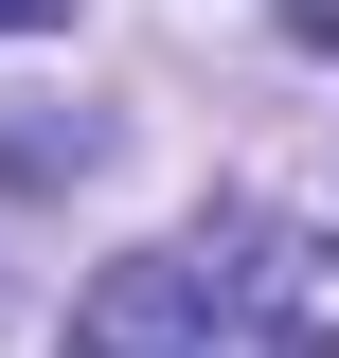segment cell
<instances>
[{
  "label": "cell",
  "mask_w": 339,
  "mask_h": 358,
  "mask_svg": "<svg viewBox=\"0 0 339 358\" xmlns=\"http://www.w3.org/2000/svg\"><path fill=\"white\" fill-rule=\"evenodd\" d=\"M72 358H339V251L286 215H197L72 305Z\"/></svg>",
  "instance_id": "6da1fadb"
},
{
  "label": "cell",
  "mask_w": 339,
  "mask_h": 358,
  "mask_svg": "<svg viewBox=\"0 0 339 358\" xmlns=\"http://www.w3.org/2000/svg\"><path fill=\"white\" fill-rule=\"evenodd\" d=\"M54 18H72V0H0V36H54Z\"/></svg>",
  "instance_id": "7a4b0ae2"
}]
</instances>
